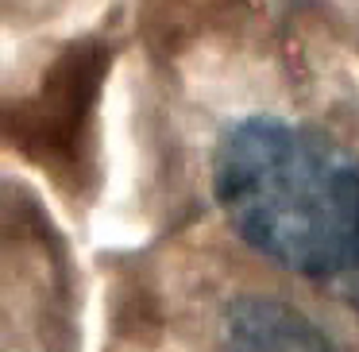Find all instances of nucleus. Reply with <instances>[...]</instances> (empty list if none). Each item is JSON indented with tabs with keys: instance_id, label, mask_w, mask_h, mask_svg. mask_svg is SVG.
I'll list each match as a JSON object with an SVG mask.
<instances>
[{
	"instance_id": "f257e3e1",
	"label": "nucleus",
	"mask_w": 359,
	"mask_h": 352,
	"mask_svg": "<svg viewBox=\"0 0 359 352\" xmlns=\"http://www.w3.org/2000/svg\"><path fill=\"white\" fill-rule=\"evenodd\" d=\"M212 194L248 248L317 282L359 275V159L309 128L240 120L212 159Z\"/></svg>"
},
{
	"instance_id": "f03ea898",
	"label": "nucleus",
	"mask_w": 359,
	"mask_h": 352,
	"mask_svg": "<svg viewBox=\"0 0 359 352\" xmlns=\"http://www.w3.org/2000/svg\"><path fill=\"white\" fill-rule=\"evenodd\" d=\"M109 63L112 55L104 43H74L43 70L39 86L4 112L12 148L66 186H78L89 171L93 117Z\"/></svg>"
},
{
	"instance_id": "7ed1b4c3",
	"label": "nucleus",
	"mask_w": 359,
	"mask_h": 352,
	"mask_svg": "<svg viewBox=\"0 0 359 352\" xmlns=\"http://www.w3.org/2000/svg\"><path fill=\"white\" fill-rule=\"evenodd\" d=\"M220 352H340L302 310L274 298H236L220 325Z\"/></svg>"
}]
</instances>
